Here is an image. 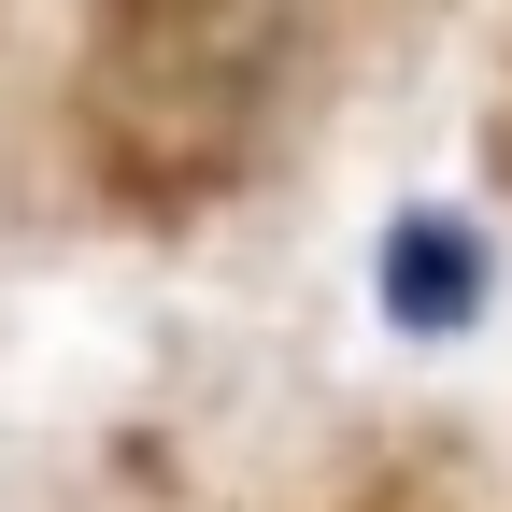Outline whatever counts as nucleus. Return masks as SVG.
<instances>
[{"instance_id": "1", "label": "nucleus", "mask_w": 512, "mask_h": 512, "mask_svg": "<svg viewBox=\"0 0 512 512\" xmlns=\"http://www.w3.org/2000/svg\"><path fill=\"white\" fill-rule=\"evenodd\" d=\"M484 228L470 214H399V242H384V313H399L413 342H456L470 313H484Z\"/></svg>"}]
</instances>
